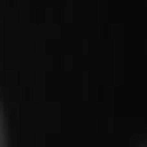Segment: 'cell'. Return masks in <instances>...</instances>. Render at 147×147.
<instances>
[{
    "label": "cell",
    "mask_w": 147,
    "mask_h": 147,
    "mask_svg": "<svg viewBox=\"0 0 147 147\" xmlns=\"http://www.w3.org/2000/svg\"><path fill=\"white\" fill-rule=\"evenodd\" d=\"M0 147H6V129H4V118H2V108H0Z\"/></svg>",
    "instance_id": "obj_1"
},
{
    "label": "cell",
    "mask_w": 147,
    "mask_h": 147,
    "mask_svg": "<svg viewBox=\"0 0 147 147\" xmlns=\"http://www.w3.org/2000/svg\"><path fill=\"white\" fill-rule=\"evenodd\" d=\"M139 147H147V141H143V143H141V145H139Z\"/></svg>",
    "instance_id": "obj_2"
}]
</instances>
